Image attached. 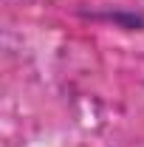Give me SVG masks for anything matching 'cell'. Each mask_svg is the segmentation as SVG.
Masks as SVG:
<instances>
[{
  "mask_svg": "<svg viewBox=\"0 0 144 147\" xmlns=\"http://www.w3.org/2000/svg\"><path fill=\"white\" fill-rule=\"evenodd\" d=\"M85 17L99 20V23H110V26L124 28V31H144L141 11H99V14H85Z\"/></svg>",
  "mask_w": 144,
  "mask_h": 147,
  "instance_id": "obj_1",
  "label": "cell"
}]
</instances>
